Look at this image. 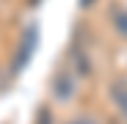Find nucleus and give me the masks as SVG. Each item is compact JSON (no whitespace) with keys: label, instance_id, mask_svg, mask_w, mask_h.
Returning a JSON list of instances; mask_svg holds the SVG:
<instances>
[{"label":"nucleus","instance_id":"4","mask_svg":"<svg viewBox=\"0 0 127 124\" xmlns=\"http://www.w3.org/2000/svg\"><path fill=\"white\" fill-rule=\"evenodd\" d=\"M113 28L122 39H127V8H116L113 14Z\"/></svg>","mask_w":127,"mask_h":124},{"label":"nucleus","instance_id":"5","mask_svg":"<svg viewBox=\"0 0 127 124\" xmlns=\"http://www.w3.org/2000/svg\"><path fill=\"white\" fill-rule=\"evenodd\" d=\"M39 116H41V124H50V110H47V108H41Z\"/></svg>","mask_w":127,"mask_h":124},{"label":"nucleus","instance_id":"2","mask_svg":"<svg viewBox=\"0 0 127 124\" xmlns=\"http://www.w3.org/2000/svg\"><path fill=\"white\" fill-rule=\"evenodd\" d=\"M75 91H77V80H75V74L64 72V74L55 77V83H53V94H55L58 102H69V99L75 97Z\"/></svg>","mask_w":127,"mask_h":124},{"label":"nucleus","instance_id":"1","mask_svg":"<svg viewBox=\"0 0 127 124\" xmlns=\"http://www.w3.org/2000/svg\"><path fill=\"white\" fill-rule=\"evenodd\" d=\"M108 94H111V102H113V108L119 110V116L127 121V77H116V80H111Z\"/></svg>","mask_w":127,"mask_h":124},{"label":"nucleus","instance_id":"6","mask_svg":"<svg viewBox=\"0 0 127 124\" xmlns=\"http://www.w3.org/2000/svg\"><path fill=\"white\" fill-rule=\"evenodd\" d=\"M69 124H97V121H94V119H72Z\"/></svg>","mask_w":127,"mask_h":124},{"label":"nucleus","instance_id":"3","mask_svg":"<svg viewBox=\"0 0 127 124\" xmlns=\"http://www.w3.org/2000/svg\"><path fill=\"white\" fill-rule=\"evenodd\" d=\"M36 41H39V28L33 25V28H28V33L22 36V44H19V61H17V66H14L17 72L31 61V55H33V50H36Z\"/></svg>","mask_w":127,"mask_h":124}]
</instances>
